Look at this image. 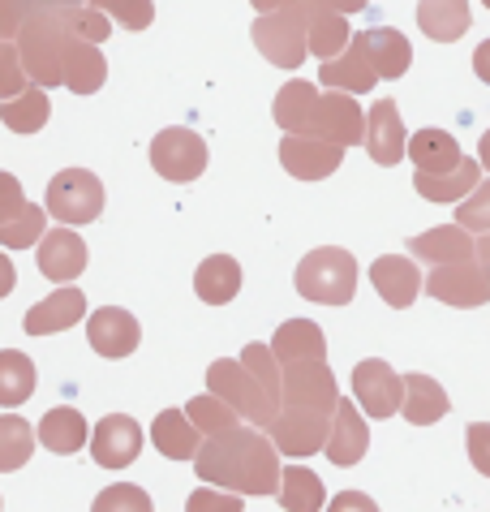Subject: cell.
Returning <instances> with one entry per match:
<instances>
[{
  "instance_id": "obj_56",
  "label": "cell",
  "mask_w": 490,
  "mask_h": 512,
  "mask_svg": "<svg viewBox=\"0 0 490 512\" xmlns=\"http://www.w3.org/2000/svg\"><path fill=\"white\" fill-rule=\"evenodd\" d=\"M482 5H486V9H490V0H482Z\"/></svg>"
},
{
  "instance_id": "obj_5",
  "label": "cell",
  "mask_w": 490,
  "mask_h": 512,
  "mask_svg": "<svg viewBox=\"0 0 490 512\" xmlns=\"http://www.w3.org/2000/svg\"><path fill=\"white\" fill-rule=\"evenodd\" d=\"M254 48L280 69H297L310 56V13L306 0L293 9H276V13H258L254 22Z\"/></svg>"
},
{
  "instance_id": "obj_13",
  "label": "cell",
  "mask_w": 490,
  "mask_h": 512,
  "mask_svg": "<svg viewBox=\"0 0 490 512\" xmlns=\"http://www.w3.org/2000/svg\"><path fill=\"white\" fill-rule=\"evenodd\" d=\"M0 186H5V207H0V241H5L9 250H26V246H35V241L48 237V211L35 207L31 198L22 194L18 177L5 173Z\"/></svg>"
},
{
  "instance_id": "obj_44",
  "label": "cell",
  "mask_w": 490,
  "mask_h": 512,
  "mask_svg": "<svg viewBox=\"0 0 490 512\" xmlns=\"http://www.w3.org/2000/svg\"><path fill=\"white\" fill-rule=\"evenodd\" d=\"M95 9H104L112 22H121L125 31H147L155 22V5L151 0H91Z\"/></svg>"
},
{
  "instance_id": "obj_26",
  "label": "cell",
  "mask_w": 490,
  "mask_h": 512,
  "mask_svg": "<svg viewBox=\"0 0 490 512\" xmlns=\"http://www.w3.org/2000/svg\"><path fill=\"white\" fill-rule=\"evenodd\" d=\"M482 181V160H460L452 173H417V194L426 203H465Z\"/></svg>"
},
{
  "instance_id": "obj_29",
  "label": "cell",
  "mask_w": 490,
  "mask_h": 512,
  "mask_svg": "<svg viewBox=\"0 0 490 512\" xmlns=\"http://www.w3.org/2000/svg\"><path fill=\"white\" fill-rule=\"evenodd\" d=\"M413 259L422 263H456V259H469L473 254V237L469 229H460V224H439V229H426L422 237L409 241Z\"/></svg>"
},
{
  "instance_id": "obj_33",
  "label": "cell",
  "mask_w": 490,
  "mask_h": 512,
  "mask_svg": "<svg viewBox=\"0 0 490 512\" xmlns=\"http://www.w3.org/2000/svg\"><path fill=\"white\" fill-rule=\"evenodd\" d=\"M306 13H310V52L323 56V61H336V56L353 44V31H349V13H336V9H323L306 0Z\"/></svg>"
},
{
  "instance_id": "obj_7",
  "label": "cell",
  "mask_w": 490,
  "mask_h": 512,
  "mask_svg": "<svg viewBox=\"0 0 490 512\" xmlns=\"http://www.w3.org/2000/svg\"><path fill=\"white\" fill-rule=\"evenodd\" d=\"M104 181L86 168H65L48 181V216H56L61 224H91L99 211H104Z\"/></svg>"
},
{
  "instance_id": "obj_3",
  "label": "cell",
  "mask_w": 490,
  "mask_h": 512,
  "mask_svg": "<svg viewBox=\"0 0 490 512\" xmlns=\"http://www.w3.org/2000/svg\"><path fill=\"white\" fill-rule=\"evenodd\" d=\"M297 293L306 302L323 306H349L357 293V259L340 246H319L297 263Z\"/></svg>"
},
{
  "instance_id": "obj_40",
  "label": "cell",
  "mask_w": 490,
  "mask_h": 512,
  "mask_svg": "<svg viewBox=\"0 0 490 512\" xmlns=\"http://www.w3.org/2000/svg\"><path fill=\"white\" fill-rule=\"evenodd\" d=\"M39 431H31V422H22L18 414L0 418V469H22V461L31 457Z\"/></svg>"
},
{
  "instance_id": "obj_52",
  "label": "cell",
  "mask_w": 490,
  "mask_h": 512,
  "mask_svg": "<svg viewBox=\"0 0 490 512\" xmlns=\"http://www.w3.org/2000/svg\"><path fill=\"white\" fill-rule=\"evenodd\" d=\"M250 5H254L258 13H276V9H293V5H301V0H250Z\"/></svg>"
},
{
  "instance_id": "obj_47",
  "label": "cell",
  "mask_w": 490,
  "mask_h": 512,
  "mask_svg": "<svg viewBox=\"0 0 490 512\" xmlns=\"http://www.w3.org/2000/svg\"><path fill=\"white\" fill-rule=\"evenodd\" d=\"M22 56H18V44L13 39H5L0 44V95L5 99H13V95H22L26 87H22Z\"/></svg>"
},
{
  "instance_id": "obj_37",
  "label": "cell",
  "mask_w": 490,
  "mask_h": 512,
  "mask_svg": "<svg viewBox=\"0 0 490 512\" xmlns=\"http://www.w3.org/2000/svg\"><path fill=\"white\" fill-rule=\"evenodd\" d=\"M35 383H39V375H35V362L26 358V353H18V349H5L0 353V405H22L26 396L35 392Z\"/></svg>"
},
{
  "instance_id": "obj_55",
  "label": "cell",
  "mask_w": 490,
  "mask_h": 512,
  "mask_svg": "<svg viewBox=\"0 0 490 512\" xmlns=\"http://www.w3.org/2000/svg\"><path fill=\"white\" fill-rule=\"evenodd\" d=\"M482 267H486V276H490V263H482Z\"/></svg>"
},
{
  "instance_id": "obj_12",
  "label": "cell",
  "mask_w": 490,
  "mask_h": 512,
  "mask_svg": "<svg viewBox=\"0 0 490 512\" xmlns=\"http://www.w3.org/2000/svg\"><path fill=\"white\" fill-rule=\"evenodd\" d=\"M284 409H323V414H336L340 409L336 375L323 362L284 366Z\"/></svg>"
},
{
  "instance_id": "obj_1",
  "label": "cell",
  "mask_w": 490,
  "mask_h": 512,
  "mask_svg": "<svg viewBox=\"0 0 490 512\" xmlns=\"http://www.w3.org/2000/svg\"><path fill=\"white\" fill-rule=\"evenodd\" d=\"M276 439L263 431L233 426L224 435H211L203 452L194 457V474L211 487L237 491V495H276L284 482V465L276 457Z\"/></svg>"
},
{
  "instance_id": "obj_4",
  "label": "cell",
  "mask_w": 490,
  "mask_h": 512,
  "mask_svg": "<svg viewBox=\"0 0 490 512\" xmlns=\"http://www.w3.org/2000/svg\"><path fill=\"white\" fill-rule=\"evenodd\" d=\"M207 392L224 396L228 405L237 409V414L245 422L263 426V431H271L280 418V401H271V392L250 375V366H245L241 358H220L207 366Z\"/></svg>"
},
{
  "instance_id": "obj_27",
  "label": "cell",
  "mask_w": 490,
  "mask_h": 512,
  "mask_svg": "<svg viewBox=\"0 0 490 512\" xmlns=\"http://www.w3.org/2000/svg\"><path fill=\"white\" fill-rule=\"evenodd\" d=\"M104 78H108V61H104V52H99V44H86V39L69 35V44H65V87L74 95H95L99 87H104Z\"/></svg>"
},
{
  "instance_id": "obj_50",
  "label": "cell",
  "mask_w": 490,
  "mask_h": 512,
  "mask_svg": "<svg viewBox=\"0 0 490 512\" xmlns=\"http://www.w3.org/2000/svg\"><path fill=\"white\" fill-rule=\"evenodd\" d=\"M473 74H478L486 87H490V39H482L478 52H473Z\"/></svg>"
},
{
  "instance_id": "obj_42",
  "label": "cell",
  "mask_w": 490,
  "mask_h": 512,
  "mask_svg": "<svg viewBox=\"0 0 490 512\" xmlns=\"http://www.w3.org/2000/svg\"><path fill=\"white\" fill-rule=\"evenodd\" d=\"M91 512H155V504H151L147 491L134 487V482H112V487H104L95 495Z\"/></svg>"
},
{
  "instance_id": "obj_14",
  "label": "cell",
  "mask_w": 490,
  "mask_h": 512,
  "mask_svg": "<svg viewBox=\"0 0 490 512\" xmlns=\"http://www.w3.org/2000/svg\"><path fill=\"white\" fill-rule=\"evenodd\" d=\"M344 151L349 147H336V142H323V138H310V134H284L280 164H284V173L297 177V181H323L340 168Z\"/></svg>"
},
{
  "instance_id": "obj_25",
  "label": "cell",
  "mask_w": 490,
  "mask_h": 512,
  "mask_svg": "<svg viewBox=\"0 0 490 512\" xmlns=\"http://www.w3.org/2000/svg\"><path fill=\"white\" fill-rule=\"evenodd\" d=\"M276 358L284 366L293 362H323L327 358V340H323V327L310 323V319H288L276 327V340H271Z\"/></svg>"
},
{
  "instance_id": "obj_22",
  "label": "cell",
  "mask_w": 490,
  "mask_h": 512,
  "mask_svg": "<svg viewBox=\"0 0 490 512\" xmlns=\"http://www.w3.org/2000/svg\"><path fill=\"white\" fill-rule=\"evenodd\" d=\"M151 444L160 448L168 461H194L198 452H203V431H198L185 409H164V414L151 422Z\"/></svg>"
},
{
  "instance_id": "obj_35",
  "label": "cell",
  "mask_w": 490,
  "mask_h": 512,
  "mask_svg": "<svg viewBox=\"0 0 490 512\" xmlns=\"http://www.w3.org/2000/svg\"><path fill=\"white\" fill-rule=\"evenodd\" d=\"M448 409H452L448 392H443L430 375H405V418H409L413 426L439 422L443 414H448Z\"/></svg>"
},
{
  "instance_id": "obj_41",
  "label": "cell",
  "mask_w": 490,
  "mask_h": 512,
  "mask_svg": "<svg viewBox=\"0 0 490 512\" xmlns=\"http://www.w3.org/2000/svg\"><path fill=\"white\" fill-rule=\"evenodd\" d=\"M241 362L250 366V375L271 392V401H280V409H284V362L276 358V349L271 345H245Z\"/></svg>"
},
{
  "instance_id": "obj_39",
  "label": "cell",
  "mask_w": 490,
  "mask_h": 512,
  "mask_svg": "<svg viewBox=\"0 0 490 512\" xmlns=\"http://www.w3.org/2000/svg\"><path fill=\"white\" fill-rule=\"evenodd\" d=\"M185 414L194 418V426H198V431H203L207 439H211V435H224V431H233V426H241V422H237L241 414H237V409L224 401V396H215V392L194 396V401L185 405Z\"/></svg>"
},
{
  "instance_id": "obj_2",
  "label": "cell",
  "mask_w": 490,
  "mask_h": 512,
  "mask_svg": "<svg viewBox=\"0 0 490 512\" xmlns=\"http://www.w3.org/2000/svg\"><path fill=\"white\" fill-rule=\"evenodd\" d=\"M18 56L26 65V74L39 87H65V44H69V31H65V18L61 9L56 13H31L26 22H18Z\"/></svg>"
},
{
  "instance_id": "obj_24",
  "label": "cell",
  "mask_w": 490,
  "mask_h": 512,
  "mask_svg": "<svg viewBox=\"0 0 490 512\" xmlns=\"http://www.w3.org/2000/svg\"><path fill=\"white\" fill-rule=\"evenodd\" d=\"M39 444L48 452H56V457H74V452H82L91 444V426H86V418L69 405L48 409V414L39 418Z\"/></svg>"
},
{
  "instance_id": "obj_36",
  "label": "cell",
  "mask_w": 490,
  "mask_h": 512,
  "mask_svg": "<svg viewBox=\"0 0 490 512\" xmlns=\"http://www.w3.org/2000/svg\"><path fill=\"white\" fill-rule=\"evenodd\" d=\"M280 504H284V512H323V504H327L323 478L306 465H284Z\"/></svg>"
},
{
  "instance_id": "obj_17",
  "label": "cell",
  "mask_w": 490,
  "mask_h": 512,
  "mask_svg": "<svg viewBox=\"0 0 490 512\" xmlns=\"http://www.w3.org/2000/svg\"><path fill=\"white\" fill-rule=\"evenodd\" d=\"M86 340H91V349L99 353V358H129L142 340V327L129 310L104 306L86 319Z\"/></svg>"
},
{
  "instance_id": "obj_6",
  "label": "cell",
  "mask_w": 490,
  "mask_h": 512,
  "mask_svg": "<svg viewBox=\"0 0 490 512\" xmlns=\"http://www.w3.org/2000/svg\"><path fill=\"white\" fill-rule=\"evenodd\" d=\"M297 134L336 142V147H357V142H366V112L349 91H319Z\"/></svg>"
},
{
  "instance_id": "obj_32",
  "label": "cell",
  "mask_w": 490,
  "mask_h": 512,
  "mask_svg": "<svg viewBox=\"0 0 490 512\" xmlns=\"http://www.w3.org/2000/svg\"><path fill=\"white\" fill-rule=\"evenodd\" d=\"M409 160L417 164V173H452L465 155L448 130H417L409 138Z\"/></svg>"
},
{
  "instance_id": "obj_51",
  "label": "cell",
  "mask_w": 490,
  "mask_h": 512,
  "mask_svg": "<svg viewBox=\"0 0 490 512\" xmlns=\"http://www.w3.org/2000/svg\"><path fill=\"white\" fill-rule=\"evenodd\" d=\"M314 5H323V9H336V13H362L370 0H314Z\"/></svg>"
},
{
  "instance_id": "obj_48",
  "label": "cell",
  "mask_w": 490,
  "mask_h": 512,
  "mask_svg": "<svg viewBox=\"0 0 490 512\" xmlns=\"http://www.w3.org/2000/svg\"><path fill=\"white\" fill-rule=\"evenodd\" d=\"M465 444H469V461L482 478H490V422H469L465 431Z\"/></svg>"
},
{
  "instance_id": "obj_20",
  "label": "cell",
  "mask_w": 490,
  "mask_h": 512,
  "mask_svg": "<svg viewBox=\"0 0 490 512\" xmlns=\"http://www.w3.org/2000/svg\"><path fill=\"white\" fill-rule=\"evenodd\" d=\"M319 82L327 91H349V95H362V91H374V82H379V74H374L370 56H366V44L362 35H353V44L344 48L336 61H323L319 69Z\"/></svg>"
},
{
  "instance_id": "obj_10",
  "label": "cell",
  "mask_w": 490,
  "mask_h": 512,
  "mask_svg": "<svg viewBox=\"0 0 490 512\" xmlns=\"http://www.w3.org/2000/svg\"><path fill=\"white\" fill-rule=\"evenodd\" d=\"M331 426H336V414H323V409H280L267 435L276 439L284 457H314V452H327Z\"/></svg>"
},
{
  "instance_id": "obj_46",
  "label": "cell",
  "mask_w": 490,
  "mask_h": 512,
  "mask_svg": "<svg viewBox=\"0 0 490 512\" xmlns=\"http://www.w3.org/2000/svg\"><path fill=\"white\" fill-rule=\"evenodd\" d=\"M241 495L237 491H224V487H198L190 500H185V512H241Z\"/></svg>"
},
{
  "instance_id": "obj_34",
  "label": "cell",
  "mask_w": 490,
  "mask_h": 512,
  "mask_svg": "<svg viewBox=\"0 0 490 512\" xmlns=\"http://www.w3.org/2000/svg\"><path fill=\"white\" fill-rule=\"evenodd\" d=\"M48 117H52V104L39 82H31V87L13 99H0V121H5L13 134H39L43 125H48Z\"/></svg>"
},
{
  "instance_id": "obj_49",
  "label": "cell",
  "mask_w": 490,
  "mask_h": 512,
  "mask_svg": "<svg viewBox=\"0 0 490 512\" xmlns=\"http://www.w3.org/2000/svg\"><path fill=\"white\" fill-rule=\"evenodd\" d=\"M323 512H379V504H374L370 495H362V491H340Z\"/></svg>"
},
{
  "instance_id": "obj_53",
  "label": "cell",
  "mask_w": 490,
  "mask_h": 512,
  "mask_svg": "<svg viewBox=\"0 0 490 512\" xmlns=\"http://www.w3.org/2000/svg\"><path fill=\"white\" fill-rule=\"evenodd\" d=\"M478 160H482V168H490V130L482 134V147H478Z\"/></svg>"
},
{
  "instance_id": "obj_30",
  "label": "cell",
  "mask_w": 490,
  "mask_h": 512,
  "mask_svg": "<svg viewBox=\"0 0 490 512\" xmlns=\"http://www.w3.org/2000/svg\"><path fill=\"white\" fill-rule=\"evenodd\" d=\"M194 293L203 297L207 306H224L241 293V263L228 259V254H211L207 263H198L194 272Z\"/></svg>"
},
{
  "instance_id": "obj_9",
  "label": "cell",
  "mask_w": 490,
  "mask_h": 512,
  "mask_svg": "<svg viewBox=\"0 0 490 512\" xmlns=\"http://www.w3.org/2000/svg\"><path fill=\"white\" fill-rule=\"evenodd\" d=\"M426 289L430 297H439L443 306H456V310H473L490 302V276H486V267H478V254L456 259V263H439L430 272Z\"/></svg>"
},
{
  "instance_id": "obj_38",
  "label": "cell",
  "mask_w": 490,
  "mask_h": 512,
  "mask_svg": "<svg viewBox=\"0 0 490 512\" xmlns=\"http://www.w3.org/2000/svg\"><path fill=\"white\" fill-rule=\"evenodd\" d=\"M314 99H319V87H310L306 78H293V82H284L280 95H276V125L288 134H297L301 130V121L310 117V108H314Z\"/></svg>"
},
{
  "instance_id": "obj_23",
  "label": "cell",
  "mask_w": 490,
  "mask_h": 512,
  "mask_svg": "<svg viewBox=\"0 0 490 512\" xmlns=\"http://www.w3.org/2000/svg\"><path fill=\"white\" fill-rule=\"evenodd\" d=\"M366 448H370L366 422H362V414H357V405L340 396L336 426H331V439H327V461L340 465V469H349V465H357V461L366 457Z\"/></svg>"
},
{
  "instance_id": "obj_19",
  "label": "cell",
  "mask_w": 490,
  "mask_h": 512,
  "mask_svg": "<svg viewBox=\"0 0 490 512\" xmlns=\"http://www.w3.org/2000/svg\"><path fill=\"white\" fill-rule=\"evenodd\" d=\"M39 272L56 284H74L86 272V241L69 229H48V237L39 241Z\"/></svg>"
},
{
  "instance_id": "obj_31",
  "label": "cell",
  "mask_w": 490,
  "mask_h": 512,
  "mask_svg": "<svg viewBox=\"0 0 490 512\" xmlns=\"http://www.w3.org/2000/svg\"><path fill=\"white\" fill-rule=\"evenodd\" d=\"M362 44H366V56L374 65V74L379 78H400L413 61V48L409 39L392 31V26H374V31H362Z\"/></svg>"
},
{
  "instance_id": "obj_18",
  "label": "cell",
  "mask_w": 490,
  "mask_h": 512,
  "mask_svg": "<svg viewBox=\"0 0 490 512\" xmlns=\"http://www.w3.org/2000/svg\"><path fill=\"white\" fill-rule=\"evenodd\" d=\"M78 319H86V293L74 289V284H61L56 293H48L43 302L26 310V336H56L65 327H74Z\"/></svg>"
},
{
  "instance_id": "obj_43",
  "label": "cell",
  "mask_w": 490,
  "mask_h": 512,
  "mask_svg": "<svg viewBox=\"0 0 490 512\" xmlns=\"http://www.w3.org/2000/svg\"><path fill=\"white\" fill-rule=\"evenodd\" d=\"M61 18H65V31L74 35V39H86V44H104V39L112 35L108 13L95 9V5H86V9H61Z\"/></svg>"
},
{
  "instance_id": "obj_45",
  "label": "cell",
  "mask_w": 490,
  "mask_h": 512,
  "mask_svg": "<svg viewBox=\"0 0 490 512\" xmlns=\"http://www.w3.org/2000/svg\"><path fill=\"white\" fill-rule=\"evenodd\" d=\"M456 224L469 233H490V181H482L465 203H456Z\"/></svg>"
},
{
  "instance_id": "obj_16",
  "label": "cell",
  "mask_w": 490,
  "mask_h": 512,
  "mask_svg": "<svg viewBox=\"0 0 490 512\" xmlns=\"http://www.w3.org/2000/svg\"><path fill=\"white\" fill-rule=\"evenodd\" d=\"M366 151H370V160L383 168L409 160V134H405V121H400L396 99H379V104L366 112Z\"/></svg>"
},
{
  "instance_id": "obj_15",
  "label": "cell",
  "mask_w": 490,
  "mask_h": 512,
  "mask_svg": "<svg viewBox=\"0 0 490 512\" xmlns=\"http://www.w3.org/2000/svg\"><path fill=\"white\" fill-rule=\"evenodd\" d=\"M142 439H147V431L129 414H108L91 431V457L104 469H129L142 452Z\"/></svg>"
},
{
  "instance_id": "obj_11",
  "label": "cell",
  "mask_w": 490,
  "mask_h": 512,
  "mask_svg": "<svg viewBox=\"0 0 490 512\" xmlns=\"http://www.w3.org/2000/svg\"><path fill=\"white\" fill-rule=\"evenodd\" d=\"M353 396L362 401L370 418H392L405 414V379H400L383 358H366L353 366Z\"/></svg>"
},
{
  "instance_id": "obj_54",
  "label": "cell",
  "mask_w": 490,
  "mask_h": 512,
  "mask_svg": "<svg viewBox=\"0 0 490 512\" xmlns=\"http://www.w3.org/2000/svg\"><path fill=\"white\" fill-rule=\"evenodd\" d=\"M478 259H482V263H490V233L482 237V246H478Z\"/></svg>"
},
{
  "instance_id": "obj_21",
  "label": "cell",
  "mask_w": 490,
  "mask_h": 512,
  "mask_svg": "<svg viewBox=\"0 0 490 512\" xmlns=\"http://www.w3.org/2000/svg\"><path fill=\"white\" fill-rule=\"evenodd\" d=\"M370 280H374V293H379L392 310L413 306L417 302V289H422L417 263H409L405 254H383V259H374L370 263Z\"/></svg>"
},
{
  "instance_id": "obj_8",
  "label": "cell",
  "mask_w": 490,
  "mask_h": 512,
  "mask_svg": "<svg viewBox=\"0 0 490 512\" xmlns=\"http://www.w3.org/2000/svg\"><path fill=\"white\" fill-rule=\"evenodd\" d=\"M151 168L164 181H198L207 173V142L185 125L160 130L151 142Z\"/></svg>"
},
{
  "instance_id": "obj_28",
  "label": "cell",
  "mask_w": 490,
  "mask_h": 512,
  "mask_svg": "<svg viewBox=\"0 0 490 512\" xmlns=\"http://www.w3.org/2000/svg\"><path fill=\"white\" fill-rule=\"evenodd\" d=\"M417 26L435 44H456L469 31V0H422L417 5Z\"/></svg>"
}]
</instances>
